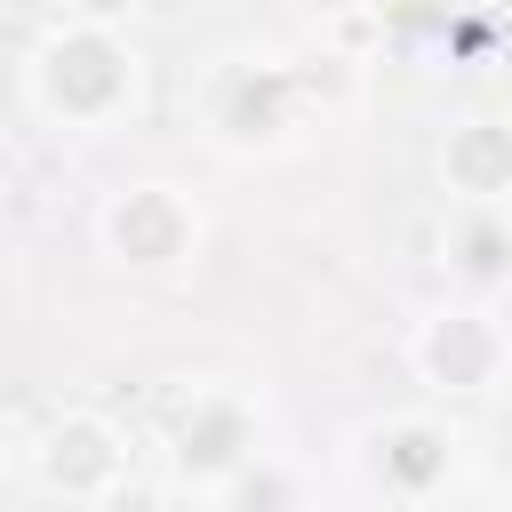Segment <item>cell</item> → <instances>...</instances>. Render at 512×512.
<instances>
[{"mask_svg": "<svg viewBox=\"0 0 512 512\" xmlns=\"http://www.w3.org/2000/svg\"><path fill=\"white\" fill-rule=\"evenodd\" d=\"M320 80L280 48H224L192 72V128L224 160H280L304 144Z\"/></svg>", "mask_w": 512, "mask_h": 512, "instance_id": "6da1fadb", "label": "cell"}, {"mask_svg": "<svg viewBox=\"0 0 512 512\" xmlns=\"http://www.w3.org/2000/svg\"><path fill=\"white\" fill-rule=\"evenodd\" d=\"M24 104H32V120H48L64 136H112L144 112V48L128 32L56 16L24 56Z\"/></svg>", "mask_w": 512, "mask_h": 512, "instance_id": "7a4b0ae2", "label": "cell"}, {"mask_svg": "<svg viewBox=\"0 0 512 512\" xmlns=\"http://www.w3.org/2000/svg\"><path fill=\"white\" fill-rule=\"evenodd\" d=\"M264 456V400L232 376H192L160 416V480L184 496H216L240 464Z\"/></svg>", "mask_w": 512, "mask_h": 512, "instance_id": "3957f363", "label": "cell"}, {"mask_svg": "<svg viewBox=\"0 0 512 512\" xmlns=\"http://www.w3.org/2000/svg\"><path fill=\"white\" fill-rule=\"evenodd\" d=\"M472 464V440L440 416V408H392V416H368L352 432V472L368 496L400 504V512H424L440 504Z\"/></svg>", "mask_w": 512, "mask_h": 512, "instance_id": "277c9868", "label": "cell"}, {"mask_svg": "<svg viewBox=\"0 0 512 512\" xmlns=\"http://www.w3.org/2000/svg\"><path fill=\"white\" fill-rule=\"evenodd\" d=\"M96 248L128 272V280H184L208 248V208L176 184V176H136L120 192H104L96 208Z\"/></svg>", "mask_w": 512, "mask_h": 512, "instance_id": "5b68a950", "label": "cell"}, {"mask_svg": "<svg viewBox=\"0 0 512 512\" xmlns=\"http://www.w3.org/2000/svg\"><path fill=\"white\" fill-rule=\"evenodd\" d=\"M408 368L440 400H496L512 376V328L488 296H448L408 320Z\"/></svg>", "mask_w": 512, "mask_h": 512, "instance_id": "8992f818", "label": "cell"}, {"mask_svg": "<svg viewBox=\"0 0 512 512\" xmlns=\"http://www.w3.org/2000/svg\"><path fill=\"white\" fill-rule=\"evenodd\" d=\"M24 464H32L40 496L96 512L120 480H136V440H128L104 408H64V416H48V424L24 440Z\"/></svg>", "mask_w": 512, "mask_h": 512, "instance_id": "52a82bcc", "label": "cell"}, {"mask_svg": "<svg viewBox=\"0 0 512 512\" xmlns=\"http://www.w3.org/2000/svg\"><path fill=\"white\" fill-rule=\"evenodd\" d=\"M432 176H440L448 208H512V120L456 112L432 144Z\"/></svg>", "mask_w": 512, "mask_h": 512, "instance_id": "ba28073f", "label": "cell"}, {"mask_svg": "<svg viewBox=\"0 0 512 512\" xmlns=\"http://www.w3.org/2000/svg\"><path fill=\"white\" fill-rule=\"evenodd\" d=\"M440 264L464 296H496L512 288V240H504V208H456L440 232Z\"/></svg>", "mask_w": 512, "mask_h": 512, "instance_id": "9c48e42d", "label": "cell"}, {"mask_svg": "<svg viewBox=\"0 0 512 512\" xmlns=\"http://www.w3.org/2000/svg\"><path fill=\"white\" fill-rule=\"evenodd\" d=\"M208 512H304V480H296V464H288L280 448H264L256 464H240V472L208 496Z\"/></svg>", "mask_w": 512, "mask_h": 512, "instance_id": "30bf717a", "label": "cell"}, {"mask_svg": "<svg viewBox=\"0 0 512 512\" xmlns=\"http://www.w3.org/2000/svg\"><path fill=\"white\" fill-rule=\"evenodd\" d=\"M472 464L488 472V488H496V496H512V400H504V408L480 424V440H472Z\"/></svg>", "mask_w": 512, "mask_h": 512, "instance_id": "8fae6325", "label": "cell"}, {"mask_svg": "<svg viewBox=\"0 0 512 512\" xmlns=\"http://www.w3.org/2000/svg\"><path fill=\"white\" fill-rule=\"evenodd\" d=\"M96 512H184V488H168V480H144V472H136V480H120Z\"/></svg>", "mask_w": 512, "mask_h": 512, "instance_id": "7c38bea8", "label": "cell"}, {"mask_svg": "<svg viewBox=\"0 0 512 512\" xmlns=\"http://www.w3.org/2000/svg\"><path fill=\"white\" fill-rule=\"evenodd\" d=\"M64 8V24H96V32H128L152 0H56Z\"/></svg>", "mask_w": 512, "mask_h": 512, "instance_id": "4fadbf2b", "label": "cell"}, {"mask_svg": "<svg viewBox=\"0 0 512 512\" xmlns=\"http://www.w3.org/2000/svg\"><path fill=\"white\" fill-rule=\"evenodd\" d=\"M304 8H320V16H360V8H384V0H304Z\"/></svg>", "mask_w": 512, "mask_h": 512, "instance_id": "5bb4252c", "label": "cell"}, {"mask_svg": "<svg viewBox=\"0 0 512 512\" xmlns=\"http://www.w3.org/2000/svg\"><path fill=\"white\" fill-rule=\"evenodd\" d=\"M8 456H16V424L0 416V472H8Z\"/></svg>", "mask_w": 512, "mask_h": 512, "instance_id": "9a60e30c", "label": "cell"}, {"mask_svg": "<svg viewBox=\"0 0 512 512\" xmlns=\"http://www.w3.org/2000/svg\"><path fill=\"white\" fill-rule=\"evenodd\" d=\"M504 240H512V208H504Z\"/></svg>", "mask_w": 512, "mask_h": 512, "instance_id": "2e32d148", "label": "cell"}]
</instances>
